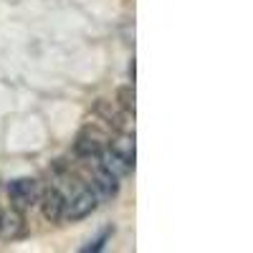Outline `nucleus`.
<instances>
[{
	"instance_id": "obj_6",
	"label": "nucleus",
	"mask_w": 253,
	"mask_h": 253,
	"mask_svg": "<svg viewBox=\"0 0 253 253\" xmlns=\"http://www.w3.org/2000/svg\"><path fill=\"white\" fill-rule=\"evenodd\" d=\"M96 114H101V117H104V122L114 124L117 129H124V119L119 117V112L112 107L109 101H96Z\"/></svg>"
},
{
	"instance_id": "obj_8",
	"label": "nucleus",
	"mask_w": 253,
	"mask_h": 253,
	"mask_svg": "<svg viewBox=\"0 0 253 253\" xmlns=\"http://www.w3.org/2000/svg\"><path fill=\"white\" fill-rule=\"evenodd\" d=\"M112 233H114V228H104L101 233H99V236H96V238H94L89 246H84L81 251H84V253H89V251H101V248H104V243H107V241L112 238Z\"/></svg>"
},
{
	"instance_id": "obj_5",
	"label": "nucleus",
	"mask_w": 253,
	"mask_h": 253,
	"mask_svg": "<svg viewBox=\"0 0 253 253\" xmlns=\"http://www.w3.org/2000/svg\"><path fill=\"white\" fill-rule=\"evenodd\" d=\"M26 233V218L23 210H10V213L0 215V238L3 241H15Z\"/></svg>"
},
{
	"instance_id": "obj_2",
	"label": "nucleus",
	"mask_w": 253,
	"mask_h": 253,
	"mask_svg": "<svg viewBox=\"0 0 253 253\" xmlns=\"http://www.w3.org/2000/svg\"><path fill=\"white\" fill-rule=\"evenodd\" d=\"M8 198H10V205L15 210H28L38 203L41 198V187H38V180L33 177H18L8 185Z\"/></svg>"
},
{
	"instance_id": "obj_3",
	"label": "nucleus",
	"mask_w": 253,
	"mask_h": 253,
	"mask_svg": "<svg viewBox=\"0 0 253 253\" xmlns=\"http://www.w3.org/2000/svg\"><path fill=\"white\" fill-rule=\"evenodd\" d=\"M38 203H41V213H43L46 220L56 223V220L63 218V205H66V198H63V193H61L58 187L43 190L41 198H38Z\"/></svg>"
},
{
	"instance_id": "obj_1",
	"label": "nucleus",
	"mask_w": 253,
	"mask_h": 253,
	"mask_svg": "<svg viewBox=\"0 0 253 253\" xmlns=\"http://www.w3.org/2000/svg\"><path fill=\"white\" fill-rule=\"evenodd\" d=\"M99 205V195L94 193L91 185H79L76 193L71 198H66V205H63V218L66 220H81L91 215Z\"/></svg>"
},
{
	"instance_id": "obj_7",
	"label": "nucleus",
	"mask_w": 253,
	"mask_h": 253,
	"mask_svg": "<svg viewBox=\"0 0 253 253\" xmlns=\"http://www.w3.org/2000/svg\"><path fill=\"white\" fill-rule=\"evenodd\" d=\"M117 101H119V107L126 112V114H134V86L129 84V86H122L119 91H117Z\"/></svg>"
},
{
	"instance_id": "obj_4",
	"label": "nucleus",
	"mask_w": 253,
	"mask_h": 253,
	"mask_svg": "<svg viewBox=\"0 0 253 253\" xmlns=\"http://www.w3.org/2000/svg\"><path fill=\"white\" fill-rule=\"evenodd\" d=\"M91 187H94V193L104 200H109L119 193V177L109 170H104V167L96 162V170H94V177H91Z\"/></svg>"
},
{
	"instance_id": "obj_9",
	"label": "nucleus",
	"mask_w": 253,
	"mask_h": 253,
	"mask_svg": "<svg viewBox=\"0 0 253 253\" xmlns=\"http://www.w3.org/2000/svg\"><path fill=\"white\" fill-rule=\"evenodd\" d=\"M0 215H3V210H0Z\"/></svg>"
}]
</instances>
